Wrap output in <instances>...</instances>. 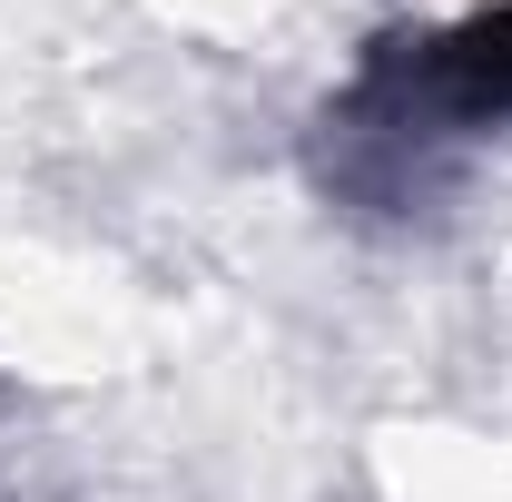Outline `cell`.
<instances>
[{
	"label": "cell",
	"mask_w": 512,
	"mask_h": 502,
	"mask_svg": "<svg viewBox=\"0 0 512 502\" xmlns=\"http://www.w3.org/2000/svg\"><path fill=\"white\" fill-rule=\"evenodd\" d=\"M512 138V0H463L434 20L375 30L355 69L325 89L306 168L345 217H424L453 178Z\"/></svg>",
	"instance_id": "obj_1"
}]
</instances>
